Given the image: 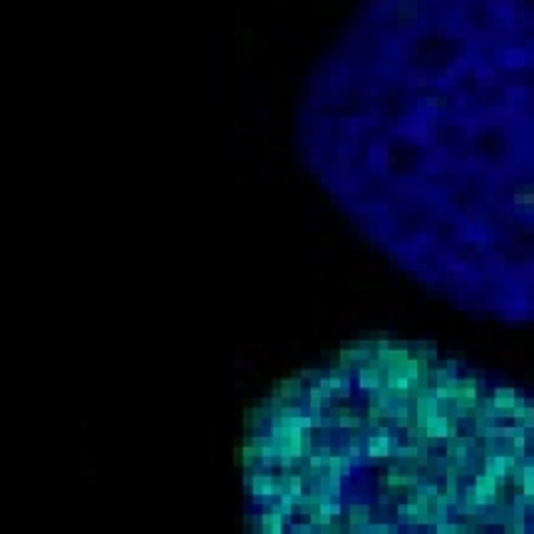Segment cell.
<instances>
[{"instance_id": "7a4b0ae2", "label": "cell", "mask_w": 534, "mask_h": 534, "mask_svg": "<svg viewBox=\"0 0 534 534\" xmlns=\"http://www.w3.org/2000/svg\"><path fill=\"white\" fill-rule=\"evenodd\" d=\"M259 534H534V390L433 341H353L241 435Z\"/></svg>"}, {"instance_id": "6da1fadb", "label": "cell", "mask_w": 534, "mask_h": 534, "mask_svg": "<svg viewBox=\"0 0 534 534\" xmlns=\"http://www.w3.org/2000/svg\"><path fill=\"white\" fill-rule=\"evenodd\" d=\"M293 147L417 288L534 328V0H361L303 78Z\"/></svg>"}]
</instances>
